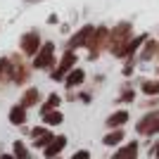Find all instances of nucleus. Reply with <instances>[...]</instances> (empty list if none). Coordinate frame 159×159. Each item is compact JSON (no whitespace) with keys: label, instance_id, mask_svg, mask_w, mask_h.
<instances>
[{"label":"nucleus","instance_id":"nucleus-14","mask_svg":"<svg viewBox=\"0 0 159 159\" xmlns=\"http://www.w3.org/2000/svg\"><path fill=\"white\" fill-rule=\"evenodd\" d=\"M36 102H38V90H36V88H29L26 93H24V98H21V105L31 107V105H36Z\"/></svg>","mask_w":159,"mask_h":159},{"label":"nucleus","instance_id":"nucleus-12","mask_svg":"<svg viewBox=\"0 0 159 159\" xmlns=\"http://www.w3.org/2000/svg\"><path fill=\"white\" fill-rule=\"evenodd\" d=\"M83 79H86V74L81 71V69H74V71L66 76V86L74 88V86H79V83H83Z\"/></svg>","mask_w":159,"mask_h":159},{"label":"nucleus","instance_id":"nucleus-13","mask_svg":"<svg viewBox=\"0 0 159 159\" xmlns=\"http://www.w3.org/2000/svg\"><path fill=\"white\" fill-rule=\"evenodd\" d=\"M145 38H147V36H140V38H133L131 43L126 45V50H124V55H121V57H131V55L135 52V50H138V48L143 45V43H145Z\"/></svg>","mask_w":159,"mask_h":159},{"label":"nucleus","instance_id":"nucleus-7","mask_svg":"<svg viewBox=\"0 0 159 159\" xmlns=\"http://www.w3.org/2000/svg\"><path fill=\"white\" fill-rule=\"evenodd\" d=\"M21 50L26 55H33L38 50V36H36V33H26V36L21 38Z\"/></svg>","mask_w":159,"mask_h":159},{"label":"nucleus","instance_id":"nucleus-1","mask_svg":"<svg viewBox=\"0 0 159 159\" xmlns=\"http://www.w3.org/2000/svg\"><path fill=\"white\" fill-rule=\"evenodd\" d=\"M128 33H131V24H119V26L112 31V40H109V48H112L114 55H124L126 50V43H128Z\"/></svg>","mask_w":159,"mask_h":159},{"label":"nucleus","instance_id":"nucleus-11","mask_svg":"<svg viewBox=\"0 0 159 159\" xmlns=\"http://www.w3.org/2000/svg\"><path fill=\"white\" fill-rule=\"evenodd\" d=\"M10 121H12V124H17V126H19V124H24V121H26V107H24V105L12 107V112H10Z\"/></svg>","mask_w":159,"mask_h":159},{"label":"nucleus","instance_id":"nucleus-16","mask_svg":"<svg viewBox=\"0 0 159 159\" xmlns=\"http://www.w3.org/2000/svg\"><path fill=\"white\" fill-rule=\"evenodd\" d=\"M43 121L45 124H52V126H57V124H62V114L60 112H43Z\"/></svg>","mask_w":159,"mask_h":159},{"label":"nucleus","instance_id":"nucleus-18","mask_svg":"<svg viewBox=\"0 0 159 159\" xmlns=\"http://www.w3.org/2000/svg\"><path fill=\"white\" fill-rule=\"evenodd\" d=\"M154 50H159V45L154 43V40H150V43H147V48L143 50V55H140V57H143V60H152Z\"/></svg>","mask_w":159,"mask_h":159},{"label":"nucleus","instance_id":"nucleus-15","mask_svg":"<svg viewBox=\"0 0 159 159\" xmlns=\"http://www.w3.org/2000/svg\"><path fill=\"white\" fill-rule=\"evenodd\" d=\"M121 140H124V131L116 128V131H112L109 135H105V145H119Z\"/></svg>","mask_w":159,"mask_h":159},{"label":"nucleus","instance_id":"nucleus-2","mask_svg":"<svg viewBox=\"0 0 159 159\" xmlns=\"http://www.w3.org/2000/svg\"><path fill=\"white\" fill-rule=\"evenodd\" d=\"M135 131H138L140 135H154V133H159V109L157 112L145 114V116L138 121Z\"/></svg>","mask_w":159,"mask_h":159},{"label":"nucleus","instance_id":"nucleus-8","mask_svg":"<svg viewBox=\"0 0 159 159\" xmlns=\"http://www.w3.org/2000/svg\"><path fill=\"white\" fill-rule=\"evenodd\" d=\"M90 36H93V29H90V26L81 29V31L74 36L71 45H74V48H79V45H88V43H90Z\"/></svg>","mask_w":159,"mask_h":159},{"label":"nucleus","instance_id":"nucleus-19","mask_svg":"<svg viewBox=\"0 0 159 159\" xmlns=\"http://www.w3.org/2000/svg\"><path fill=\"white\" fill-rule=\"evenodd\" d=\"M14 157L17 159H29V152H26V147H24V143H14Z\"/></svg>","mask_w":159,"mask_h":159},{"label":"nucleus","instance_id":"nucleus-17","mask_svg":"<svg viewBox=\"0 0 159 159\" xmlns=\"http://www.w3.org/2000/svg\"><path fill=\"white\" fill-rule=\"evenodd\" d=\"M143 93L145 95H159V81H145L143 83Z\"/></svg>","mask_w":159,"mask_h":159},{"label":"nucleus","instance_id":"nucleus-20","mask_svg":"<svg viewBox=\"0 0 159 159\" xmlns=\"http://www.w3.org/2000/svg\"><path fill=\"white\" fill-rule=\"evenodd\" d=\"M57 102H60V98H57V95H50L48 102H45V107H43V112H50L52 107H57Z\"/></svg>","mask_w":159,"mask_h":159},{"label":"nucleus","instance_id":"nucleus-4","mask_svg":"<svg viewBox=\"0 0 159 159\" xmlns=\"http://www.w3.org/2000/svg\"><path fill=\"white\" fill-rule=\"evenodd\" d=\"M33 64H36V69H50L52 66V43H45V48L38 52Z\"/></svg>","mask_w":159,"mask_h":159},{"label":"nucleus","instance_id":"nucleus-23","mask_svg":"<svg viewBox=\"0 0 159 159\" xmlns=\"http://www.w3.org/2000/svg\"><path fill=\"white\" fill-rule=\"evenodd\" d=\"M7 66V60H0V76H2V69Z\"/></svg>","mask_w":159,"mask_h":159},{"label":"nucleus","instance_id":"nucleus-21","mask_svg":"<svg viewBox=\"0 0 159 159\" xmlns=\"http://www.w3.org/2000/svg\"><path fill=\"white\" fill-rule=\"evenodd\" d=\"M88 157H90V154H88L86 150H81V152H76V154H74L71 159H88Z\"/></svg>","mask_w":159,"mask_h":159},{"label":"nucleus","instance_id":"nucleus-25","mask_svg":"<svg viewBox=\"0 0 159 159\" xmlns=\"http://www.w3.org/2000/svg\"><path fill=\"white\" fill-rule=\"evenodd\" d=\"M0 159H17V157H10V154H2Z\"/></svg>","mask_w":159,"mask_h":159},{"label":"nucleus","instance_id":"nucleus-6","mask_svg":"<svg viewBox=\"0 0 159 159\" xmlns=\"http://www.w3.org/2000/svg\"><path fill=\"white\" fill-rule=\"evenodd\" d=\"M64 145H66V138H64V135H57V138H52V140L45 145V157H57V152H60Z\"/></svg>","mask_w":159,"mask_h":159},{"label":"nucleus","instance_id":"nucleus-9","mask_svg":"<svg viewBox=\"0 0 159 159\" xmlns=\"http://www.w3.org/2000/svg\"><path fill=\"white\" fill-rule=\"evenodd\" d=\"M135 154H138V143H128L126 147H121L114 154V159H135Z\"/></svg>","mask_w":159,"mask_h":159},{"label":"nucleus","instance_id":"nucleus-5","mask_svg":"<svg viewBox=\"0 0 159 159\" xmlns=\"http://www.w3.org/2000/svg\"><path fill=\"white\" fill-rule=\"evenodd\" d=\"M74 62H76V55H74V52H66L64 57H62L60 66L55 69L52 79H55V81H62V79H64V74H66V71H69V69H71V66H74Z\"/></svg>","mask_w":159,"mask_h":159},{"label":"nucleus","instance_id":"nucleus-10","mask_svg":"<svg viewBox=\"0 0 159 159\" xmlns=\"http://www.w3.org/2000/svg\"><path fill=\"white\" fill-rule=\"evenodd\" d=\"M126 121H128V112L121 109V112H114L112 116L107 119V126H109V128H119V126H124Z\"/></svg>","mask_w":159,"mask_h":159},{"label":"nucleus","instance_id":"nucleus-22","mask_svg":"<svg viewBox=\"0 0 159 159\" xmlns=\"http://www.w3.org/2000/svg\"><path fill=\"white\" fill-rule=\"evenodd\" d=\"M121 98H124V100H126V102H131V100H133V98H135V95H133V90H126V93H124V95H121Z\"/></svg>","mask_w":159,"mask_h":159},{"label":"nucleus","instance_id":"nucleus-3","mask_svg":"<svg viewBox=\"0 0 159 159\" xmlns=\"http://www.w3.org/2000/svg\"><path fill=\"white\" fill-rule=\"evenodd\" d=\"M107 38H109V31H107V29H98V31L93 33V38H90V43H88V45H90V57H93V60L98 57L100 45H105Z\"/></svg>","mask_w":159,"mask_h":159},{"label":"nucleus","instance_id":"nucleus-24","mask_svg":"<svg viewBox=\"0 0 159 159\" xmlns=\"http://www.w3.org/2000/svg\"><path fill=\"white\" fill-rule=\"evenodd\" d=\"M154 157L159 159V143H157V147H154Z\"/></svg>","mask_w":159,"mask_h":159}]
</instances>
